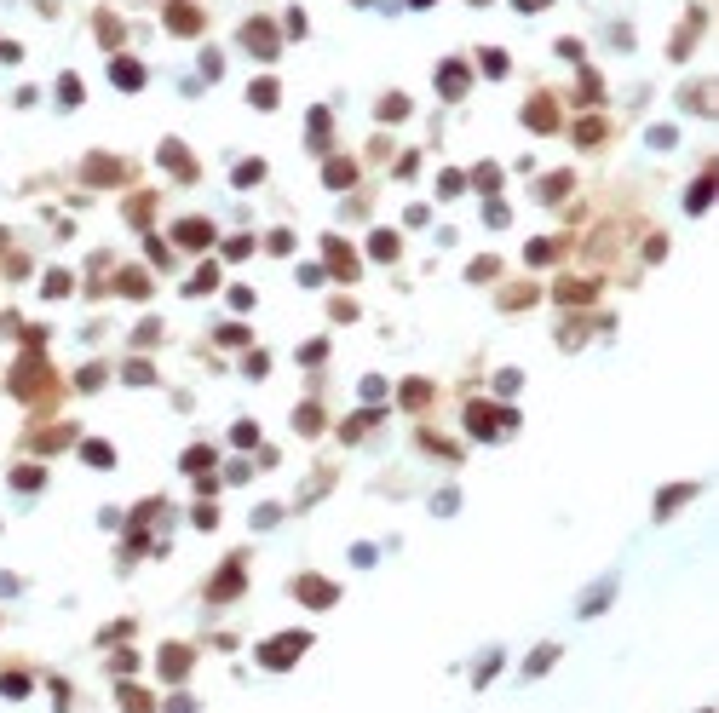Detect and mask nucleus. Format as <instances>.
<instances>
[{"label":"nucleus","instance_id":"nucleus-13","mask_svg":"<svg viewBox=\"0 0 719 713\" xmlns=\"http://www.w3.org/2000/svg\"><path fill=\"white\" fill-rule=\"evenodd\" d=\"M253 104H265V110H271V104H276V86H271V81H259V86H253Z\"/></svg>","mask_w":719,"mask_h":713},{"label":"nucleus","instance_id":"nucleus-14","mask_svg":"<svg viewBox=\"0 0 719 713\" xmlns=\"http://www.w3.org/2000/svg\"><path fill=\"white\" fill-rule=\"evenodd\" d=\"M414 6H426V0H414Z\"/></svg>","mask_w":719,"mask_h":713},{"label":"nucleus","instance_id":"nucleus-3","mask_svg":"<svg viewBox=\"0 0 719 713\" xmlns=\"http://www.w3.org/2000/svg\"><path fill=\"white\" fill-rule=\"evenodd\" d=\"M293 593H305L311 604H334V587H328V581H317V575H305V581L293 587Z\"/></svg>","mask_w":719,"mask_h":713},{"label":"nucleus","instance_id":"nucleus-1","mask_svg":"<svg viewBox=\"0 0 719 713\" xmlns=\"http://www.w3.org/2000/svg\"><path fill=\"white\" fill-rule=\"evenodd\" d=\"M293 650H305V633H293V639H282V644H271V650H259V661H265V667H282V661H288Z\"/></svg>","mask_w":719,"mask_h":713},{"label":"nucleus","instance_id":"nucleus-7","mask_svg":"<svg viewBox=\"0 0 719 713\" xmlns=\"http://www.w3.org/2000/svg\"><path fill=\"white\" fill-rule=\"evenodd\" d=\"M167 23H173V29H196V23H201V18H196V12H190V6H167Z\"/></svg>","mask_w":719,"mask_h":713},{"label":"nucleus","instance_id":"nucleus-11","mask_svg":"<svg viewBox=\"0 0 719 713\" xmlns=\"http://www.w3.org/2000/svg\"><path fill=\"white\" fill-rule=\"evenodd\" d=\"M708 196H713V173H708V178H696V190H691V207H708Z\"/></svg>","mask_w":719,"mask_h":713},{"label":"nucleus","instance_id":"nucleus-6","mask_svg":"<svg viewBox=\"0 0 719 713\" xmlns=\"http://www.w3.org/2000/svg\"><path fill=\"white\" fill-rule=\"evenodd\" d=\"M247 47H259V52H276V40H271V23H247Z\"/></svg>","mask_w":719,"mask_h":713},{"label":"nucleus","instance_id":"nucleus-2","mask_svg":"<svg viewBox=\"0 0 719 713\" xmlns=\"http://www.w3.org/2000/svg\"><path fill=\"white\" fill-rule=\"evenodd\" d=\"M328 259H334V277H357V253H351V248L328 242Z\"/></svg>","mask_w":719,"mask_h":713},{"label":"nucleus","instance_id":"nucleus-10","mask_svg":"<svg viewBox=\"0 0 719 713\" xmlns=\"http://www.w3.org/2000/svg\"><path fill=\"white\" fill-rule=\"evenodd\" d=\"M392 253H397V236L380 231V236H374V259H392Z\"/></svg>","mask_w":719,"mask_h":713},{"label":"nucleus","instance_id":"nucleus-9","mask_svg":"<svg viewBox=\"0 0 719 713\" xmlns=\"http://www.w3.org/2000/svg\"><path fill=\"white\" fill-rule=\"evenodd\" d=\"M207 236H214V231H207V225H179V242H190V248H201Z\"/></svg>","mask_w":719,"mask_h":713},{"label":"nucleus","instance_id":"nucleus-8","mask_svg":"<svg viewBox=\"0 0 719 713\" xmlns=\"http://www.w3.org/2000/svg\"><path fill=\"white\" fill-rule=\"evenodd\" d=\"M553 661H559V650H553V644H546V650H535V661H530V667H524V673H530V679H535V673H546V667H553Z\"/></svg>","mask_w":719,"mask_h":713},{"label":"nucleus","instance_id":"nucleus-4","mask_svg":"<svg viewBox=\"0 0 719 713\" xmlns=\"http://www.w3.org/2000/svg\"><path fill=\"white\" fill-rule=\"evenodd\" d=\"M467 93V69L460 64H443V98H460Z\"/></svg>","mask_w":719,"mask_h":713},{"label":"nucleus","instance_id":"nucleus-5","mask_svg":"<svg viewBox=\"0 0 719 713\" xmlns=\"http://www.w3.org/2000/svg\"><path fill=\"white\" fill-rule=\"evenodd\" d=\"M115 81H121V86H127V93H139V86H144V69H139V64H127V58H121V64H115Z\"/></svg>","mask_w":719,"mask_h":713},{"label":"nucleus","instance_id":"nucleus-12","mask_svg":"<svg viewBox=\"0 0 719 713\" xmlns=\"http://www.w3.org/2000/svg\"><path fill=\"white\" fill-rule=\"evenodd\" d=\"M328 185H351V161H334L328 167Z\"/></svg>","mask_w":719,"mask_h":713}]
</instances>
